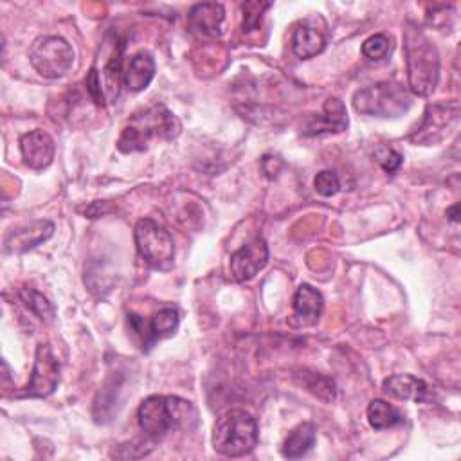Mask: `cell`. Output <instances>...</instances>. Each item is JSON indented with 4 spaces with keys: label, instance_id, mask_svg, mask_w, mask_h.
I'll use <instances>...</instances> for the list:
<instances>
[{
    "label": "cell",
    "instance_id": "obj_1",
    "mask_svg": "<svg viewBox=\"0 0 461 461\" xmlns=\"http://www.w3.org/2000/svg\"><path fill=\"white\" fill-rule=\"evenodd\" d=\"M139 427L149 438H162L171 430H189L198 423L194 405L178 396L153 394L140 402L137 409Z\"/></svg>",
    "mask_w": 461,
    "mask_h": 461
},
{
    "label": "cell",
    "instance_id": "obj_2",
    "mask_svg": "<svg viewBox=\"0 0 461 461\" xmlns=\"http://www.w3.org/2000/svg\"><path fill=\"white\" fill-rule=\"evenodd\" d=\"M182 124L178 117L169 112L164 104H153L140 113H135L122 128L117 140V148L122 153L142 151L148 148L151 139L173 140L178 137Z\"/></svg>",
    "mask_w": 461,
    "mask_h": 461
},
{
    "label": "cell",
    "instance_id": "obj_3",
    "mask_svg": "<svg viewBox=\"0 0 461 461\" xmlns=\"http://www.w3.org/2000/svg\"><path fill=\"white\" fill-rule=\"evenodd\" d=\"M409 88L420 97L434 92L439 81V54L436 45L416 27H409L403 36Z\"/></svg>",
    "mask_w": 461,
    "mask_h": 461
},
{
    "label": "cell",
    "instance_id": "obj_4",
    "mask_svg": "<svg viewBox=\"0 0 461 461\" xmlns=\"http://www.w3.org/2000/svg\"><path fill=\"white\" fill-rule=\"evenodd\" d=\"M258 421L245 409H230L212 427V447L227 457H240L258 445Z\"/></svg>",
    "mask_w": 461,
    "mask_h": 461
},
{
    "label": "cell",
    "instance_id": "obj_5",
    "mask_svg": "<svg viewBox=\"0 0 461 461\" xmlns=\"http://www.w3.org/2000/svg\"><path fill=\"white\" fill-rule=\"evenodd\" d=\"M411 94L396 81H378L353 94V108L364 115L398 117L411 108Z\"/></svg>",
    "mask_w": 461,
    "mask_h": 461
},
{
    "label": "cell",
    "instance_id": "obj_6",
    "mask_svg": "<svg viewBox=\"0 0 461 461\" xmlns=\"http://www.w3.org/2000/svg\"><path fill=\"white\" fill-rule=\"evenodd\" d=\"M139 256L153 268L166 270L173 265L175 245L171 234L155 220L140 218L133 229Z\"/></svg>",
    "mask_w": 461,
    "mask_h": 461
},
{
    "label": "cell",
    "instance_id": "obj_7",
    "mask_svg": "<svg viewBox=\"0 0 461 461\" xmlns=\"http://www.w3.org/2000/svg\"><path fill=\"white\" fill-rule=\"evenodd\" d=\"M32 68L49 79L65 76L74 65V50L61 36H40L29 49Z\"/></svg>",
    "mask_w": 461,
    "mask_h": 461
},
{
    "label": "cell",
    "instance_id": "obj_8",
    "mask_svg": "<svg viewBox=\"0 0 461 461\" xmlns=\"http://www.w3.org/2000/svg\"><path fill=\"white\" fill-rule=\"evenodd\" d=\"M59 380V362L49 344H38L34 366L29 384L23 387L22 396L45 398L54 393Z\"/></svg>",
    "mask_w": 461,
    "mask_h": 461
},
{
    "label": "cell",
    "instance_id": "obj_9",
    "mask_svg": "<svg viewBox=\"0 0 461 461\" xmlns=\"http://www.w3.org/2000/svg\"><path fill=\"white\" fill-rule=\"evenodd\" d=\"M328 43V23L322 16L301 20L292 34V50L297 58L308 59L324 50Z\"/></svg>",
    "mask_w": 461,
    "mask_h": 461
},
{
    "label": "cell",
    "instance_id": "obj_10",
    "mask_svg": "<svg viewBox=\"0 0 461 461\" xmlns=\"http://www.w3.org/2000/svg\"><path fill=\"white\" fill-rule=\"evenodd\" d=\"M268 261V245L261 236L252 238L230 256V274L236 281H250Z\"/></svg>",
    "mask_w": 461,
    "mask_h": 461
},
{
    "label": "cell",
    "instance_id": "obj_11",
    "mask_svg": "<svg viewBox=\"0 0 461 461\" xmlns=\"http://www.w3.org/2000/svg\"><path fill=\"white\" fill-rule=\"evenodd\" d=\"M128 322L135 330V333L142 337V349H144V346L148 349L155 340L171 337L178 330L180 317H178V310L176 308L162 306L158 312L153 313L148 328H146L144 321L139 315H135V313L128 315Z\"/></svg>",
    "mask_w": 461,
    "mask_h": 461
},
{
    "label": "cell",
    "instance_id": "obj_12",
    "mask_svg": "<svg viewBox=\"0 0 461 461\" xmlns=\"http://www.w3.org/2000/svg\"><path fill=\"white\" fill-rule=\"evenodd\" d=\"M457 121V103H438V104H429L425 110V117L421 126L418 128L416 142H425V144H434L439 139H443L445 130Z\"/></svg>",
    "mask_w": 461,
    "mask_h": 461
},
{
    "label": "cell",
    "instance_id": "obj_13",
    "mask_svg": "<svg viewBox=\"0 0 461 461\" xmlns=\"http://www.w3.org/2000/svg\"><path fill=\"white\" fill-rule=\"evenodd\" d=\"M54 151H56L54 139L40 128L31 130L20 137V153L25 166H29L31 169L40 171L50 166L54 158Z\"/></svg>",
    "mask_w": 461,
    "mask_h": 461
},
{
    "label": "cell",
    "instance_id": "obj_14",
    "mask_svg": "<svg viewBox=\"0 0 461 461\" xmlns=\"http://www.w3.org/2000/svg\"><path fill=\"white\" fill-rule=\"evenodd\" d=\"M54 232V223L49 220H38L29 225L11 229L4 238L5 252H25L36 245L47 241Z\"/></svg>",
    "mask_w": 461,
    "mask_h": 461
},
{
    "label": "cell",
    "instance_id": "obj_15",
    "mask_svg": "<svg viewBox=\"0 0 461 461\" xmlns=\"http://www.w3.org/2000/svg\"><path fill=\"white\" fill-rule=\"evenodd\" d=\"M348 128L346 106L337 97H328L322 106V113L313 115L303 130V135H324L339 133Z\"/></svg>",
    "mask_w": 461,
    "mask_h": 461
},
{
    "label": "cell",
    "instance_id": "obj_16",
    "mask_svg": "<svg viewBox=\"0 0 461 461\" xmlns=\"http://www.w3.org/2000/svg\"><path fill=\"white\" fill-rule=\"evenodd\" d=\"M294 322L297 326H313L324 308L322 294L308 283L299 285L294 295Z\"/></svg>",
    "mask_w": 461,
    "mask_h": 461
},
{
    "label": "cell",
    "instance_id": "obj_17",
    "mask_svg": "<svg viewBox=\"0 0 461 461\" xmlns=\"http://www.w3.org/2000/svg\"><path fill=\"white\" fill-rule=\"evenodd\" d=\"M155 77V59L151 52L139 50L131 56L126 70L122 72V85L130 92L144 90Z\"/></svg>",
    "mask_w": 461,
    "mask_h": 461
},
{
    "label": "cell",
    "instance_id": "obj_18",
    "mask_svg": "<svg viewBox=\"0 0 461 461\" xmlns=\"http://www.w3.org/2000/svg\"><path fill=\"white\" fill-rule=\"evenodd\" d=\"M187 18H189V25L194 31H198L205 36H220L225 11H223L221 4L205 2V4L193 5Z\"/></svg>",
    "mask_w": 461,
    "mask_h": 461
},
{
    "label": "cell",
    "instance_id": "obj_19",
    "mask_svg": "<svg viewBox=\"0 0 461 461\" xmlns=\"http://www.w3.org/2000/svg\"><path fill=\"white\" fill-rule=\"evenodd\" d=\"M382 389L385 394L398 400L423 402L427 398V384L412 375H393L384 380Z\"/></svg>",
    "mask_w": 461,
    "mask_h": 461
},
{
    "label": "cell",
    "instance_id": "obj_20",
    "mask_svg": "<svg viewBox=\"0 0 461 461\" xmlns=\"http://www.w3.org/2000/svg\"><path fill=\"white\" fill-rule=\"evenodd\" d=\"M315 439H317V427L310 421L299 423L285 438L281 454L286 459H299L312 450V447L315 445Z\"/></svg>",
    "mask_w": 461,
    "mask_h": 461
},
{
    "label": "cell",
    "instance_id": "obj_21",
    "mask_svg": "<svg viewBox=\"0 0 461 461\" xmlns=\"http://www.w3.org/2000/svg\"><path fill=\"white\" fill-rule=\"evenodd\" d=\"M367 421L369 425L375 429V430H384V429H391L398 423L403 421V416L402 412L391 405L389 402L385 400H380V398H375L369 402L367 405Z\"/></svg>",
    "mask_w": 461,
    "mask_h": 461
},
{
    "label": "cell",
    "instance_id": "obj_22",
    "mask_svg": "<svg viewBox=\"0 0 461 461\" xmlns=\"http://www.w3.org/2000/svg\"><path fill=\"white\" fill-rule=\"evenodd\" d=\"M301 385L310 391L312 394L319 396L324 402H331L335 398V384L331 378L319 375V373H306L303 371Z\"/></svg>",
    "mask_w": 461,
    "mask_h": 461
},
{
    "label": "cell",
    "instance_id": "obj_23",
    "mask_svg": "<svg viewBox=\"0 0 461 461\" xmlns=\"http://www.w3.org/2000/svg\"><path fill=\"white\" fill-rule=\"evenodd\" d=\"M20 299L38 319L47 321V322L54 319L52 304L40 292H36L32 288H23V290H20Z\"/></svg>",
    "mask_w": 461,
    "mask_h": 461
},
{
    "label": "cell",
    "instance_id": "obj_24",
    "mask_svg": "<svg viewBox=\"0 0 461 461\" xmlns=\"http://www.w3.org/2000/svg\"><path fill=\"white\" fill-rule=\"evenodd\" d=\"M362 54L364 58L371 59V61H380L384 58H387L393 50V40L391 36L384 34V32H378V34H373L369 36L364 43H362Z\"/></svg>",
    "mask_w": 461,
    "mask_h": 461
},
{
    "label": "cell",
    "instance_id": "obj_25",
    "mask_svg": "<svg viewBox=\"0 0 461 461\" xmlns=\"http://www.w3.org/2000/svg\"><path fill=\"white\" fill-rule=\"evenodd\" d=\"M270 7L268 2H247L241 5L243 9V32H250L259 29L263 11Z\"/></svg>",
    "mask_w": 461,
    "mask_h": 461
},
{
    "label": "cell",
    "instance_id": "obj_26",
    "mask_svg": "<svg viewBox=\"0 0 461 461\" xmlns=\"http://www.w3.org/2000/svg\"><path fill=\"white\" fill-rule=\"evenodd\" d=\"M373 157H375V160L380 164V167H382L385 173H394V171H398V167L402 166V160H403V157H402L396 149H393V148H389V146H384V144L375 148Z\"/></svg>",
    "mask_w": 461,
    "mask_h": 461
},
{
    "label": "cell",
    "instance_id": "obj_27",
    "mask_svg": "<svg viewBox=\"0 0 461 461\" xmlns=\"http://www.w3.org/2000/svg\"><path fill=\"white\" fill-rule=\"evenodd\" d=\"M313 187L321 196H333L340 191V180H339L337 173L324 169V171L317 173V176L313 180Z\"/></svg>",
    "mask_w": 461,
    "mask_h": 461
},
{
    "label": "cell",
    "instance_id": "obj_28",
    "mask_svg": "<svg viewBox=\"0 0 461 461\" xmlns=\"http://www.w3.org/2000/svg\"><path fill=\"white\" fill-rule=\"evenodd\" d=\"M457 212H459V203H454L452 207L447 209V216H448V220H450L452 223H457V221H459V218H457L459 214H457Z\"/></svg>",
    "mask_w": 461,
    "mask_h": 461
}]
</instances>
